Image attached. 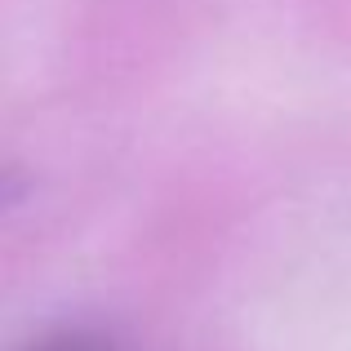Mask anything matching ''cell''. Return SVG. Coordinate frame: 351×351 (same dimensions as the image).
<instances>
[{"label":"cell","instance_id":"6da1fadb","mask_svg":"<svg viewBox=\"0 0 351 351\" xmlns=\"http://www.w3.org/2000/svg\"><path fill=\"white\" fill-rule=\"evenodd\" d=\"M32 351H120L112 338L103 334H85V329H71V334H58V338H45L40 347Z\"/></svg>","mask_w":351,"mask_h":351}]
</instances>
